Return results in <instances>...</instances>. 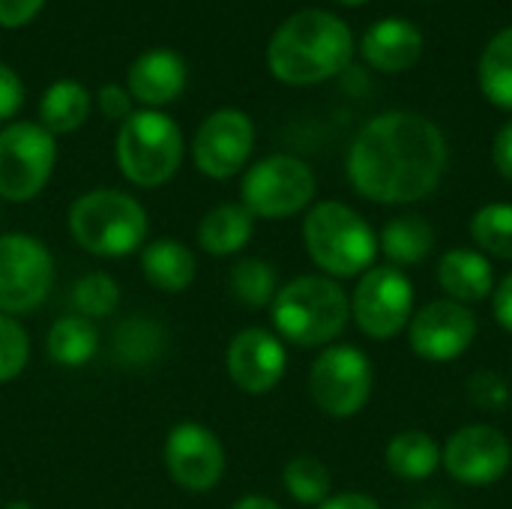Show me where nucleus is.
Here are the masks:
<instances>
[{
	"mask_svg": "<svg viewBox=\"0 0 512 509\" xmlns=\"http://www.w3.org/2000/svg\"><path fill=\"white\" fill-rule=\"evenodd\" d=\"M444 168L441 129L414 111H387L369 120L348 150V180L375 204H411L432 195Z\"/></svg>",
	"mask_w": 512,
	"mask_h": 509,
	"instance_id": "f257e3e1",
	"label": "nucleus"
},
{
	"mask_svg": "<svg viewBox=\"0 0 512 509\" xmlns=\"http://www.w3.org/2000/svg\"><path fill=\"white\" fill-rule=\"evenodd\" d=\"M354 54L351 27L327 9L294 12L270 39V72L294 87L321 84L339 75Z\"/></svg>",
	"mask_w": 512,
	"mask_h": 509,
	"instance_id": "f03ea898",
	"label": "nucleus"
},
{
	"mask_svg": "<svg viewBox=\"0 0 512 509\" xmlns=\"http://www.w3.org/2000/svg\"><path fill=\"white\" fill-rule=\"evenodd\" d=\"M147 210L120 189L84 192L69 207L72 240L96 258H126L147 240Z\"/></svg>",
	"mask_w": 512,
	"mask_h": 509,
	"instance_id": "7ed1b4c3",
	"label": "nucleus"
},
{
	"mask_svg": "<svg viewBox=\"0 0 512 509\" xmlns=\"http://www.w3.org/2000/svg\"><path fill=\"white\" fill-rule=\"evenodd\" d=\"M273 324L279 339L300 348L330 345L348 324L351 303L345 291L327 276H300L276 291Z\"/></svg>",
	"mask_w": 512,
	"mask_h": 509,
	"instance_id": "20e7f679",
	"label": "nucleus"
},
{
	"mask_svg": "<svg viewBox=\"0 0 512 509\" xmlns=\"http://www.w3.org/2000/svg\"><path fill=\"white\" fill-rule=\"evenodd\" d=\"M303 240L309 258L330 276L351 279L372 270L378 237L369 222L339 201H321L303 222Z\"/></svg>",
	"mask_w": 512,
	"mask_h": 509,
	"instance_id": "39448f33",
	"label": "nucleus"
},
{
	"mask_svg": "<svg viewBox=\"0 0 512 509\" xmlns=\"http://www.w3.org/2000/svg\"><path fill=\"white\" fill-rule=\"evenodd\" d=\"M117 165L123 177L141 189L168 183L183 162V132L162 111H132L117 132Z\"/></svg>",
	"mask_w": 512,
	"mask_h": 509,
	"instance_id": "423d86ee",
	"label": "nucleus"
},
{
	"mask_svg": "<svg viewBox=\"0 0 512 509\" xmlns=\"http://www.w3.org/2000/svg\"><path fill=\"white\" fill-rule=\"evenodd\" d=\"M57 144L39 123H9L0 129V198L21 204L33 201L51 180Z\"/></svg>",
	"mask_w": 512,
	"mask_h": 509,
	"instance_id": "0eeeda50",
	"label": "nucleus"
},
{
	"mask_svg": "<svg viewBox=\"0 0 512 509\" xmlns=\"http://www.w3.org/2000/svg\"><path fill=\"white\" fill-rule=\"evenodd\" d=\"M243 207L258 219H288L315 198V174L297 156H267L243 177Z\"/></svg>",
	"mask_w": 512,
	"mask_h": 509,
	"instance_id": "6e6552de",
	"label": "nucleus"
},
{
	"mask_svg": "<svg viewBox=\"0 0 512 509\" xmlns=\"http://www.w3.org/2000/svg\"><path fill=\"white\" fill-rule=\"evenodd\" d=\"M54 285V258L30 234H0V315H24L45 303Z\"/></svg>",
	"mask_w": 512,
	"mask_h": 509,
	"instance_id": "1a4fd4ad",
	"label": "nucleus"
},
{
	"mask_svg": "<svg viewBox=\"0 0 512 509\" xmlns=\"http://www.w3.org/2000/svg\"><path fill=\"white\" fill-rule=\"evenodd\" d=\"M309 393L315 405L336 420L354 417L372 396V366L360 348L330 345L309 372Z\"/></svg>",
	"mask_w": 512,
	"mask_h": 509,
	"instance_id": "9d476101",
	"label": "nucleus"
},
{
	"mask_svg": "<svg viewBox=\"0 0 512 509\" xmlns=\"http://www.w3.org/2000/svg\"><path fill=\"white\" fill-rule=\"evenodd\" d=\"M351 315L357 327L372 339H393L414 315V288L399 267H372L363 273L354 297Z\"/></svg>",
	"mask_w": 512,
	"mask_h": 509,
	"instance_id": "9b49d317",
	"label": "nucleus"
},
{
	"mask_svg": "<svg viewBox=\"0 0 512 509\" xmlns=\"http://www.w3.org/2000/svg\"><path fill=\"white\" fill-rule=\"evenodd\" d=\"M165 471L168 477L192 495L210 492L225 474V447L219 435L201 423H180L165 438Z\"/></svg>",
	"mask_w": 512,
	"mask_h": 509,
	"instance_id": "f8f14e48",
	"label": "nucleus"
},
{
	"mask_svg": "<svg viewBox=\"0 0 512 509\" xmlns=\"http://www.w3.org/2000/svg\"><path fill=\"white\" fill-rule=\"evenodd\" d=\"M255 147V126L237 108L213 111L195 132L192 159L210 180H231L243 171Z\"/></svg>",
	"mask_w": 512,
	"mask_h": 509,
	"instance_id": "ddd939ff",
	"label": "nucleus"
},
{
	"mask_svg": "<svg viewBox=\"0 0 512 509\" xmlns=\"http://www.w3.org/2000/svg\"><path fill=\"white\" fill-rule=\"evenodd\" d=\"M441 462L456 483L480 489L498 483L510 471L512 447L501 429L477 423L450 435Z\"/></svg>",
	"mask_w": 512,
	"mask_h": 509,
	"instance_id": "4468645a",
	"label": "nucleus"
},
{
	"mask_svg": "<svg viewBox=\"0 0 512 509\" xmlns=\"http://www.w3.org/2000/svg\"><path fill=\"white\" fill-rule=\"evenodd\" d=\"M477 336V321L468 306L456 300H435L411 315V351L429 363H450L462 357Z\"/></svg>",
	"mask_w": 512,
	"mask_h": 509,
	"instance_id": "2eb2a0df",
	"label": "nucleus"
},
{
	"mask_svg": "<svg viewBox=\"0 0 512 509\" xmlns=\"http://www.w3.org/2000/svg\"><path fill=\"white\" fill-rule=\"evenodd\" d=\"M225 366H228V378L234 381L237 390H243L249 396H264L282 381L288 354L276 333H270L264 327H249L231 339Z\"/></svg>",
	"mask_w": 512,
	"mask_h": 509,
	"instance_id": "dca6fc26",
	"label": "nucleus"
},
{
	"mask_svg": "<svg viewBox=\"0 0 512 509\" xmlns=\"http://www.w3.org/2000/svg\"><path fill=\"white\" fill-rule=\"evenodd\" d=\"M186 87V60L177 51L153 48L129 66V93L147 108L174 102Z\"/></svg>",
	"mask_w": 512,
	"mask_h": 509,
	"instance_id": "f3484780",
	"label": "nucleus"
},
{
	"mask_svg": "<svg viewBox=\"0 0 512 509\" xmlns=\"http://www.w3.org/2000/svg\"><path fill=\"white\" fill-rule=\"evenodd\" d=\"M423 54V33L405 18H387L366 30L363 57L381 72H405Z\"/></svg>",
	"mask_w": 512,
	"mask_h": 509,
	"instance_id": "a211bd4d",
	"label": "nucleus"
},
{
	"mask_svg": "<svg viewBox=\"0 0 512 509\" xmlns=\"http://www.w3.org/2000/svg\"><path fill=\"white\" fill-rule=\"evenodd\" d=\"M141 273L162 294H180L195 282L198 264L192 249L177 237L153 240L141 249Z\"/></svg>",
	"mask_w": 512,
	"mask_h": 509,
	"instance_id": "6ab92c4d",
	"label": "nucleus"
},
{
	"mask_svg": "<svg viewBox=\"0 0 512 509\" xmlns=\"http://www.w3.org/2000/svg\"><path fill=\"white\" fill-rule=\"evenodd\" d=\"M438 282L456 303L486 300L495 288L492 264L483 252L474 249H450L438 264Z\"/></svg>",
	"mask_w": 512,
	"mask_h": 509,
	"instance_id": "aec40b11",
	"label": "nucleus"
},
{
	"mask_svg": "<svg viewBox=\"0 0 512 509\" xmlns=\"http://www.w3.org/2000/svg\"><path fill=\"white\" fill-rule=\"evenodd\" d=\"M255 231V216L243 204H219L198 222V246L207 255L228 258L237 255Z\"/></svg>",
	"mask_w": 512,
	"mask_h": 509,
	"instance_id": "412c9836",
	"label": "nucleus"
},
{
	"mask_svg": "<svg viewBox=\"0 0 512 509\" xmlns=\"http://www.w3.org/2000/svg\"><path fill=\"white\" fill-rule=\"evenodd\" d=\"M99 348V333L96 324L81 318V315H63L51 324L48 339H45V351L51 357V363H57L60 369H81L93 360Z\"/></svg>",
	"mask_w": 512,
	"mask_h": 509,
	"instance_id": "4be33fe9",
	"label": "nucleus"
},
{
	"mask_svg": "<svg viewBox=\"0 0 512 509\" xmlns=\"http://www.w3.org/2000/svg\"><path fill=\"white\" fill-rule=\"evenodd\" d=\"M90 114V93L78 81H54L39 102V126L51 135L75 132Z\"/></svg>",
	"mask_w": 512,
	"mask_h": 509,
	"instance_id": "5701e85b",
	"label": "nucleus"
},
{
	"mask_svg": "<svg viewBox=\"0 0 512 509\" xmlns=\"http://www.w3.org/2000/svg\"><path fill=\"white\" fill-rule=\"evenodd\" d=\"M441 465V447L426 432H402L387 444V468L402 480H426Z\"/></svg>",
	"mask_w": 512,
	"mask_h": 509,
	"instance_id": "b1692460",
	"label": "nucleus"
},
{
	"mask_svg": "<svg viewBox=\"0 0 512 509\" xmlns=\"http://www.w3.org/2000/svg\"><path fill=\"white\" fill-rule=\"evenodd\" d=\"M381 249L393 264L411 267V264H420L423 258H429V252L435 249V231L420 216H399V219L387 222V228L381 234Z\"/></svg>",
	"mask_w": 512,
	"mask_h": 509,
	"instance_id": "393cba45",
	"label": "nucleus"
},
{
	"mask_svg": "<svg viewBox=\"0 0 512 509\" xmlns=\"http://www.w3.org/2000/svg\"><path fill=\"white\" fill-rule=\"evenodd\" d=\"M165 333L150 318H129L114 330V360L126 369L153 366L162 354Z\"/></svg>",
	"mask_w": 512,
	"mask_h": 509,
	"instance_id": "a878e982",
	"label": "nucleus"
},
{
	"mask_svg": "<svg viewBox=\"0 0 512 509\" xmlns=\"http://www.w3.org/2000/svg\"><path fill=\"white\" fill-rule=\"evenodd\" d=\"M480 87L492 105L512 111V27L486 45L480 57Z\"/></svg>",
	"mask_w": 512,
	"mask_h": 509,
	"instance_id": "bb28decb",
	"label": "nucleus"
},
{
	"mask_svg": "<svg viewBox=\"0 0 512 509\" xmlns=\"http://www.w3.org/2000/svg\"><path fill=\"white\" fill-rule=\"evenodd\" d=\"M228 291L237 303H243L249 309H261V306L273 303V297L279 291L273 264H267L261 258H240L228 273Z\"/></svg>",
	"mask_w": 512,
	"mask_h": 509,
	"instance_id": "cd10ccee",
	"label": "nucleus"
},
{
	"mask_svg": "<svg viewBox=\"0 0 512 509\" xmlns=\"http://www.w3.org/2000/svg\"><path fill=\"white\" fill-rule=\"evenodd\" d=\"M285 492L306 507H318L330 498V471L315 456H297L282 471Z\"/></svg>",
	"mask_w": 512,
	"mask_h": 509,
	"instance_id": "c85d7f7f",
	"label": "nucleus"
},
{
	"mask_svg": "<svg viewBox=\"0 0 512 509\" xmlns=\"http://www.w3.org/2000/svg\"><path fill=\"white\" fill-rule=\"evenodd\" d=\"M471 237L486 255L512 261V204L498 201L477 210L471 219Z\"/></svg>",
	"mask_w": 512,
	"mask_h": 509,
	"instance_id": "c756f323",
	"label": "nucleus"
},
{
	"mask_svg": "<svg viewBox=\"0 0 512 509\" xmlns=\"http://www.w3.org/2000/svg\"><path fill=\"white\" fill-rule=\"evenodd\" d=\"M72 303H75V312L87 321H99V318H108L114 315V309L120 306V285L102 273V270H93L87 276H81L72 288Z\"/></svg>",
	"mask_w": 512,
	"mask_h": 509,
	"instance_id": "7c9ffc66",
	"label": "nucleus"
},
{
	"mask_svg": "<svg viewBox=\"0 0 512 509\" xmlns=\"http://www.w3.org/2000/svg\"><path fill=\"white\" fill-rule=\"evenodd\" d=\"M30 360V336L12 315H0V384L15 381Z\"/></svg>",
	"mask_w": 512,
	"mask_h": 509,
	"instance_id": "2f4dec72",
	"label": "nucleus"
},
{
	"mask_svg": "<svg viewBox=\"0 0 512 509\" xmlns=\"http://www.w3.org/2000/svg\"><path fill=\"white\" fill-rule=\"evenodd\" d=\"M99 108L108 120L123 123L126 117H132V93L123 90L120 84H105L99 90Z\"/></svg>",
	"mask_w": 512,
	"mask_h": 509,
	"instance_id": "473e14b6",
	"label": "nucleus"
},
{
	"mask_svg": "<svg viewBox=\"0 0 512 509\" xmlns=\"http://www.w3.org/2000/svg\"><path fill=\"white\" fill-rule=\"evenodd\" d=\"M21 99H24L21 78L6 63H0V120H9L21 108Z\"/></svg>",
	"mask_w": 512,
	"mask_h": 509,
	"instance_id": "72a5a7b5",
	"label": "nucleus"
},
{
	"mask_svg": "<svg viewBox=\"0 0 512 509\" xmlns=\"http://www.w3.org/2000/svg\"><path fill=\"white\" fill-rule=\"evenodd\" d=\"M45 0H0V24L3 27H21L39 15Z\"/></svg>",
	"mask_w": 512,
	"mask_h": 509,
	"instance_id": "f704fd0d",
	"label": "nucleus"
},
{
	"mask_svg": "<svg viewBox=\"0 0 512 509\" xmlns=\"http://www.w3.org/2000/svg\"><path fill=\"white\" fill-rule=\"evenodd\" d=\"M492 159H495V168L501 171V177H507L512 183V120L498 132V138L492 144Z\"/></svg>",
	"mask_w": 512,
	"mask_h": 509,
	"instance_id": "c9c22d12",
	"label": "nucleus"
},
{
	"mask_svg": "<svg viewBox=\"0 0 512 509\" xmlns=\"http://www.w3.org/2000/svg\"><path fill=\"white\" fill-rule=\"evenodd\" d=\"M492 306H495V318H498V324L512 333V273L495 288V300H492Z\"/></svg>",
	"mask_w": 512,
	"mask_h": 509,
	"instance_id": "e433bc0d",
	"label": "nucleus"
},
{
	"mask_svg": "<svg viewBox=\"0 0 512 509\" xmlns=\"http://www.w3.org/2000/svg\"><path fill=\"white\" fill-rule=\"evenodd\" d=\"M315 509H381L375 498L360 495V492H345V495H333L324 504H318Z\"/></svg>",
	"mask_w": 512,
	"mask_h": 509,
	"instance_id": "4c0bfd02",
	"label": "nucleus"
},
{
	"mask_svg": "<svg viewBox=\"0 0 512 509\" xmlns=\"http://www.w3.org/2000/svg\"><path fill=\"white\" fill-rule=\"evenodd\" d=\"M231 509H282L276 501H270V498H264V495H246V498H240L237 504Z\"/></svg>",
	"mask_w": 512,
	"mask_h": 509,
	"instance_id": "58836bf2",
	"label": "nucleus"
},
{
	"mask_svg": "<svg viewBox=\"0 0 512 509\" xmlns=\"http://www.w3.org/2000/svg\"><path fill=\"white\" fill-rule=\"evenodd\" d=\"M3 509H33L27 501H12V504H6Z\"/></svg>",
	"mask_w": 512,
	"mask_h": 509,
	"instance_id": "ea45409f",
	"label": "nucleus"
},
{
	"mask_svg": "<svg viewBox=\"0 0 512 509\" xmlns=\"http://www.w3.org/2000/svg\"><path fill=\"white\" fill-rule=\"evenodd\" d=\"M339 3H345V6H360V3H366V0H339Z\"/></svg>",
	"mask_w": 512,
	"mask_h": 509,
	"instance_id": "a19ab883",
	"label": "nucleus"
}]
</instances>
